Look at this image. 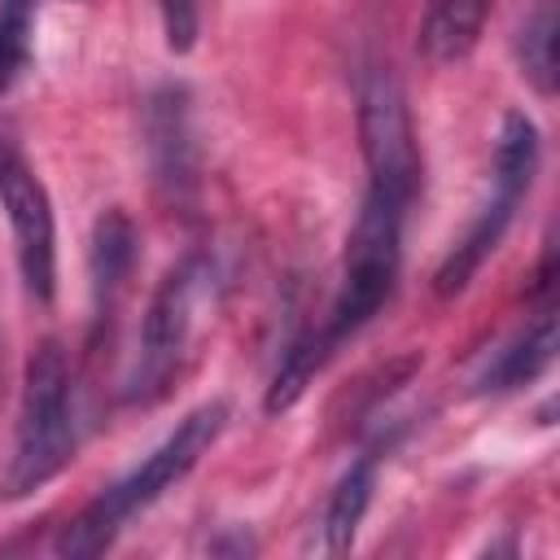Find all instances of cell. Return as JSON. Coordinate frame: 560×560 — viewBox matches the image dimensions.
Masks as SVG:
<instances>
[{
    "label": "cell",
    "instance_id": "cell-1",
    "mask_svg": "<svg viewBox=\"0 0 560 560\" xmlns=\"http://www.w3.org/2000/svg\"><path fill=\"white\" fill-rule=\"evenodd\" d=\"M223 424H228V402H219V398L214 402H201L197 411H188L179 420V429L158 451H149V459L136 472H127L105 494H96L61 529L57 551L61 556H101L136 512H144L149 503H158L175 481H184L197 468V459L214 446V438L223 433Z\"/></svg>",
    "mask_w": 560,
    "mask_h": 560
},
{
    "label": "cell",
    "instance_id": "cell-2",
    "mask_svg": "<svg viewBox=\"0 0 560 560\" xmlns=\"http://www.w3.org/2000/svg\"><path fill=\"white\" fill-rule=\"evenodd\" d=\"M74 455V411H70V363L57 341H44L26 359L18 442L0 477V499H26L48 486Z\"/></svg>",
    "mask_w": 560,
    "mask_h": 560
},
{
    "label": "cell",
    "instance_id": "cell-3",
    "mask_svg": "<svg viewBox=\"0 0 560 560\" xmlns=\"http://www.w3.org/2000/svg\"><path fill=\"white\" fill-rule=\"evenodd\" d=\"M402 214H407L402 201L368 188L359 219L350 228V241H346V267H341L332 311H328L324 328H315L328 350H337L346 337H354L394 293L398 258H402V245H398L402 241Z\"/></svg>",
    "mask_w": 560,
    "mask_h": 560
},
{
    "label": "cell",
    "instance_id": "cell-4",
    "mask_svg": "<svg viewBox=\"0 0 560 560\" xmlns=\"http://www.w3.org/2000/svg\"><path fill=\"white\" fill-rule=\"evenodd\" d=\"M538 171V131L525 114H508L503 118V131H499V144H494V197L481 206V214L472 219V228L455 241V249L446 254V262L438 267V293L451 298L459 293L472 271L486 262V254L499 245L503 228L512 223V210L516 201L529 192V179Z\"/></svg>",
    "mask_w": 560,
    "mask_h": 560
},
{
    "label": "cell",
    "instance_id": "cell-5",
    "mask_svg": "<svg viewBox=\"0 0 560 560\" xmlns=\"http://www.w3.org/2000/svg\"><path fill=\"white\" fill-rule=\"evenodd\" d=\"M359 140L368 158V188L411 206L420 184V149L407 96L389 66H368L359 79Z\"/></svg>",
    "mask_w": 560,
    "mask_h": 560
},
{
    "label": "cell",
    "instance_id": "cell-6",
    "mask_svg": "<svg viewBox=\"0 0 560 560\" xmlns=\"http://www.w3.org/2000/svg\"><path fill=\"white\" fill-rule=\"evenodd\" d=\"M206 262L201 258H184L175 271H166V280L158 284L144 324H140V363L131 376V398H158L166 389V381L179 368V354L192 337V319H197V302L206 293Z\"/></svg>",
    "mask_w": 560,
    "mask_h": 560
},
{
    "label": "cell",
    "instance_id": "cell-7",
    "mask_svg": "<svg viewBox=\"0 0 560 560\" xmlns=\"http://www.w3.org/2000/svg\"><path fill=\"white\" fill-rule=\"evenodd\" d=\"M0 206L13 228V254L22 284L35 302H52L57 289V228H52V206L26 158L0 140Z\"/></svg>",
    "mask_w": 560,
    "mask_h": 560
},
{
    "label": "cell",
    "instance_id": "cell-8",
    "mask_svg": "<svg viewBox=\"0 0 560 560\" xmlns=\"http://www.w3.org/2000/svg\"><path fill=\"white\" fill-rule=\"evenodd\" d=\"M144 131H149V162H153L158 188L171 201H188L197 188V149H192V131H188L184 88H162L149 96Z\"/></svg>",
    "mask_w": 560,
    "mask_h": 560
},
{
    "label": "cell",
    "instance_id": "cell-9",
    "mask_svg": "<svg viewBox=\"0 0 560 560\" xmlns=\"http://www.w3.org/2000/svg\"><path fill=\"white\" fill-rule=\"evenodd\" d=\"M490 4L494 0H429L424 18H420V39H416L424 61H433V66L464 61L481 39Z\"/></svg>",
    "mask_w": 560,
    "mask_h": 560
},
{
    "label": "cell",
    "instance_id": "cell-10",
    "mask_svg": "<svg viewBox=\"0 0 560 560\" xmlns=\"http://www.w3.org/2000/svg\"><path fill=\"white\" fill-rule=\"evenodd\" d=\"M136 262V228L122 210H105L92 232V293H96V319H109L114 298L122 293Z\"/></svg>",
    "mask_w": 560,
    "mask_h": 560
},
{
    "label": "cell",
    "instance_id": "cell-11",
    "mask_svg": "<svg viewBox=\"0 0 560 560\" xmlns=\"http://www.w3.org/2000/svg\"><path fill=\"white\" fill-rule=\"evenodd\" d=\"M372 486H376V451H368V455H359L346 472H341V481L332 486V494H328V508H324V521H319V529H324V551H350V542H354V534H359V521H363V512H368V503H372Z\"/></svg>",
    "mask_w": 560,
    "mask_h": 560
},
{
    "label": "cell",
    "instance_id": "cell-12",
    "mask_svg": "<svg viewBox=\"0 0 560 560\" xmlns=\"http://www.w3.org/2000/svg\"><path fill=\"white\" fill-rule=\"evenodd\" d=\"M551 354H556V315H551V311H538V319H534L508 350L494 354V363H490L486 376H481V389L503 394V389L529 385L534 376H542V368L551 363Z\"/></svg>",
    "mask_w": 560,
    "mask_h": 560
},
{
    "label": "cell",
    "instance_id": "cell-13",
    "mask_svg": "<svg viewBox=\"0 0 560 560\" xmlns=\"http://www.w3.org/2000/svg\"><path fill=\"white\" fill-rule=\"evenodd\" d=\"M516 57H521V74L534 83V92L551 96L556 92V4L551 0H538L534 13L521 22Z\"/></svg>",
    "mask_w": 560,
    "mask_h": 560
},
{
    "label": "cell",
    "instance_id": "cell-14",
    "mask_svg": "<svg viewBox=\"0 0 560 560\" xmlns=\"http://www.w3.org/2000/svg\"><path fill=\"white\" fill-rule=\"evenodd\" d=\"M31 31L35 0H0V92L13 88L31 61Z\"/></svg>",
    "mask_w": 560,
    "mask_h": 560
},
{
    "label": "cell",
    "instance_id": "cell-15",
    "mask_svg": "<svg viewBox=\"0 0 560 560\" xmlns=\"http://www.w3.org/2000/svg\"><path fill=\"white\" fill-rule=\"evenodd\" d=\"M158 9H162V31H166V44H171L175 52H188V48L197 44L206 0H158Z\"/></svg>",
    "mask_w": 560,
    "mask_h": 560
}]
</instances>
